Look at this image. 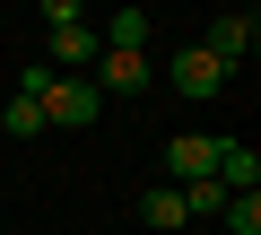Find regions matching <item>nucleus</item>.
<instances>
[{
	"label": "nucleus",
	"instance_id": "f257e3e1",
	"mask_svg": "<svg viewBox=\"0 0 261 235\" xmlns=\"http://www.w3.org/2000/svg\"><path fill=\"white\" fill-rule=\"evenodd\" d=\"M252 44H261V18H252V9H226V18H209V35H200V53H209L226 79L252 61Z\"/></svg>",
	"mask_w": 261,
	"mask_h": 235
},
{
	"label": "nucleus",
	"instance_id": "f03ea898",
	"mask_svg": "<svg viewBox=\"0 0 261 235\" xmlns=\"http://www.w3.org/2000/svg\"><path fill=\"white\" fill-rule=\"evenodd\" d=\"M96 113H105L96 79H53V96H44V122H61V131H87Z\"/></svg>",
	"mask_w": 261,
	"mask_h": 235
},
{
	"label": "nucleus",
	"instance_id": "7ed1b4c3",
	"mask_svg": "<svg viewBox=\"0 0 261 235\" xmlns=\"http://www.w3.org/2000/svg\"><path fill=\"white\" fill-rule=\"evenodd\" d=\"M209 183L235 200V192H261V148L252 140H218V166H209Z\"/></svg>",
	"mask_w": 261,
	"mask_h": 235
},
{
	"label": "nucleus",
	"instance_id": "20e7f679",
	"mask_svg": "<svg viewBox=\"0 0 261 235\" xmlns=\"http://www.w3.org/2000/svg\"><path fill=\"white\" fill-rule=\"evenodd\" d=\"M148 79H157L148 53H96V96H140Z\"/></svg>",
	"mask_w": 261,
	"mask_h": 235
},
{
	"label": "nucleus",
	"instance_id": "39448f33",
	"mask_svg": "<svg viewBox=\"0 0 261 235\" xmlns=\"http://www.w3.org/2000/svg\"><path fill=\"white\" fill-rule=\"evenodd\" d=\"M166 79L183 87V96H226V70L200 53V44H174V61H166Z\"/></svg>",
	"mask_w": 261,
	"mask_h": 235
},
{
	"label": "nucleus",
	"instance_id": "423d86ee",
	"mask_svg": "<svg viewBox=\"0 0 261 235\" xmlns=\"http://www.w3.org/2000/svg\"><path fill=\"white\" fill-rule=\"evenodd\" d=\"M166 166H174V192L200 183V174L218 166V131H174V140H166Z\"/></svg>",
	"mask_w": 261,
	"mask_h": 235
},
{
	"label": "nucleus",
	"instance_id": "0eeeda50",
	"mask_svg": "<svg viewBox=\"0 0 261 235\" xmlns=\"http://www.w3.org/2000/svg\"><path fill=\"white\" fill-rule=\"evenodd\" d=\"M96 53H105V44H96V27H87V18H79V27H53V70H61V79H87V70H96Z\"/></svg>",
	"mask_w": 261,
	"mask_h": 235
},
{
	"label": "nucleus",
	"instance_id": "6e6552de",
	"mask_svg": "<svg viewBox=\"0 0 261 235\" xmlns=\"http://www.w3.org/2000/svg\"><path fill=\"white\" fill-rule=\"evenodd\" d=\"M96 44H105V53H148V44H157V18H148V9H113V18L96 27Z\"/></svg>",
	"mask_w": 261,
	"mask_h": 235
},
{
	"label": "nucleus",
	"instance_id": "1a4fd4ad",
	"mask_svg": "<svg viewBox=\"0 0 261 235\" xmlns=\"http://www.w3.org/2000/svg\"><path fill=\"white\" fill-rule=\"evenodd\" d=\"M140 226H157V235H174V226H192V218H183V192H174V183H157V192H140Z\"/></svg>",
	"mask_w": 261,
	"mask_h": 235
},
{
	"label": "nucleus",
	"instance_id": "9d476101",
	"mask_svg": "<svg viewBox=\"0 0 261 235\" xmlns=\"http://www.w3.org/2000/svg\"><path fill=\"white\" fill-rule=\"evenodd\" d=\"M0 131H9V140H35V131H53V122H44L35 96H9V105H0Z\"/></svg>",
	"mask_w": 261,
	"mask_h": 235
},
{
	"label": "nucleus",
	"instance_id": "9b49d317",
	"mask_svg": "<svg viewBox=\"0 0 261 235\" xmlns=\"http://www.w3.org/2000/svg\"><path fill=\"white\" fill-rule=\"evenodd\" d=\"M183 218H226V192L200 174V183H183Z\"/></svg>",
	"mask_w": 261,
	"mask_h": 235
},
{
	"label": "nucleus",
	"instance_id": "f8f14e48",
	"mask_svg": "<svg viewBox=\"0 0 261 235\" xmlns=\"http://www.w3.org/2000/svg\"><path fill=\"white\" fill-rule=\"evenodd\" d=\"M226 235H261V192H235L226 200Z\"/></svg>",
	"mask_w": 261,
	"mask_h": 235
}]
</instances>
